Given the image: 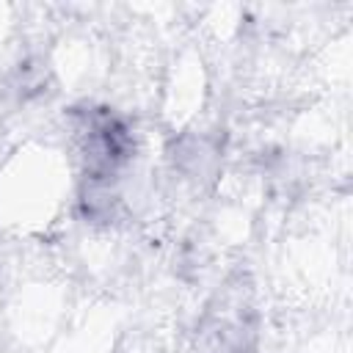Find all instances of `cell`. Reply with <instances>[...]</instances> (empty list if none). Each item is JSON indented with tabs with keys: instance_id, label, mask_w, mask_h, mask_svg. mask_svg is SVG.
Masks as SVG:
<instances>
[{
	"instance_id": "cell-2",
	"label": "cell",
	"mask_w": 353,
	"mask_h": 353,
	"mask_svg": "<svg viewBox=\"0 0 353 353\" xmlns=\"http://www.w3.org/2000/svg\"><path fill=\"white\" fill-rule=\"evenodd\" d=\"M165 157L171 168L193 185H210L221 171V143L204 132H182L168 143Z\"/></svg>"
},
{
	"instance_id": "cell-1",
	"label": "cell",
	"mask_w": 353,
	"mask_h": 353,
	"mask_svg": "<svg viewBox=\"0 0 353 353\" xmlns=\"http://www.w3.org/2000/svg\"><path fill=\"white\" fill-rule=\"evenodd\" d=\"M69 130L80 210L94 223H110L121 207L119 185L135 160L132 127L108 105H80L69 110Z\"/></svg>"
}]
</instances>
